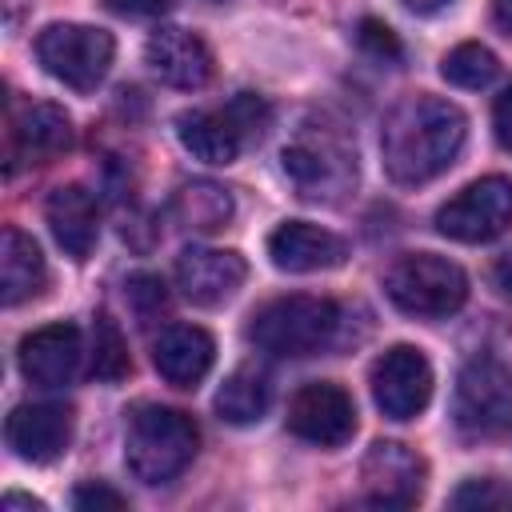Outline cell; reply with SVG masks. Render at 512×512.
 <instances>
[{
	"mask_svg": "<svg viewBox=\"0 0 512 512\" xmlns=\"http://www.w3.org/2000/svg\"><path fill=\"white\" fill-rule=\"evenodd\" d=\"M284 424L292 436H300L316 448H340L356 432V404L340 384L312 380V384L296 388V396L288 400Z\"/></svg>",
	"mask_w": 512,
	"mask_h": 512,
	"instance_id": "cell-10",
	"label": "cell"
},
{
	"mask_svg": "<svg viewBox=\"0 0 512 512\" xmlns=\"http://www.w3.org/2000/svg\"><path fill=\"white\" fill-rule=\"evenodd\" d=\"M492 280H496V288H500L504 296H512V252L496 260V268H492Z\"/></svg>",
	"mask_w": 512,
	"mask_h": 512,
	"instance_id": "cell-33",
	"label": "cell"
},
{
	"mask_svg": "<svg viewBox=\"0 0 512 512\" xmlns=\"http://www.w3.org/2000/svg\"><path fill=\"white\" fill-rule=\"evenodd\" d=\"M372 400L388 420H412L432 400V364L420 348L396 344L372 364Z\"/></svg>",
	"mask_w": 512,
	"mask_h": 512,
	"instance_id": "cell-9",
	"label": "cell"
},
{
	"mask_svg": "<svg viewBox=\"0 0 512 512\" xmlns=\"http://www.w3.org/2000/svg\"><path fill=\"white\" fill-rule=\"evenodd\" d=\"M144 60L148 68L168 84V88H180V92H196L212 80V52L208 44L188 32V28H176V24H164L148 36L144 44Z\"/></svg>",
	"mask_w": 512,
	"mask_h": 512,
	"instance_id": "cell-15",
	"label": "cell"
},
{
	"mask_svg": "<svg viewBox=\"0 0 512 512\" xmlns=\"http://www.w3.org/2000/svg\"><path fill=\"white\" fill-rule=\"evenodd\" d=\"M132 360H128V344H124V332L116 328V320L108 312L96 316L92 324V356H88V372L92 380L100 384H120L128 376Z\"/></svg>",
	"mask_w": 512,
	"mask_h": 512,
	"instance_id": "cell-24",
	"label": "cell"
},
{
	"mask_svg": "<svg viewBox=\"0 0 512 512\" xmlns=\"http://www.w3.org/2000/svg\"><path fill=\"white\" fill-rule=\"evenodd\" d=\"M492 132H496V144L512 152V84L492 104Z\"/></svg>",
	"mask_w": 512,
	"mask_h": 512,
	"instance_id": "cell-32",
	"label": "cell"
},
{
	"mask_svg": "<svg viewBox=\"0 0 512 512\" xmlns=\"http://www.w3.org/2000/svg\"><path fill=\"white\" fill-rule=\"evenodd\" d=\"M176 136H180L184 152H192L204 164H232L244 148V140H240V132H236V124L228 120L224 108L220 112H204V108L180 112L176 116Z\"/></svg>",
	"mask_w": 512,
	"mask_h": 512,
	"instance_id": "cell-21",
	"label": "cell"
},
{
	"mask_svg": "<svg viewBox=\"0 0 512 512\" xmlns=\"http://www.w3.org/2000/svg\"><path fill=\"white\" fill-rule=\"evenodd\" d=\"M244 280H248V264L232 248H196L192 244L176 256V288L196 308L228 304Z\"/></svg>",
	"mask_w": 512,
	"mask_h": 512,
	"instance_id": "cell-13",
	"label": "cell"
},
{
	"mask_svg": "<svg viewBox=\"0 0 512 512\" xmlns=\"http://www.w3.org/2000/svg\"><path fill=\"white\" fill-rule=\"evenodd\" d=\"M384 296L420 320H444L464 308L468 300V276L460 264L436 256V252H408L392 260L384 272Z\"/></svg>",
	"mask_w": 512,
	"mask_h": 512,
	"instance_id": "cell-5",
	"label": "cell"
},
{
	"mask_svg": "<svg viewBox=\"0 0 512 512\" xmlns=\"http://www.w3.org/2000/svg\"><path fill=\"white\" fill-rule=\"evenodd\" d=\"M452 508H512V488H504L500 480L484 476V480H464L452 496Z\"/></svg>",
	"mask_w": 512,
	"mask_h": 512,
	"instance_id": "cell-27",
	"label": "cell"
},
{
	"mask_svg": "<svg viewBox=\"0 0 512 512\" xmlns=\"http://www.w3.org/2000/svg\"><path fill=\"white\" fill-rule=\"evenodd\" d=\"M72 148V120L60 104H28L8 124L12 164H48Z\"/></svg>",
	"mask_w": 512,
	"mask_h": 512,
	"instance_id": "cell-17",
	"label": "cell"
},
{
	"mask_svg": "<svg viewBox=\"0 0 512 512\" xmlns=\"http://www.w3.org/2000/svg\"><path fill=\"white\" fill-rule=\"evenodd\" d=\"M216 4H220V0H216Z\"/></svg>",
	"mask_w": 512,
	"mask_h": 512,
	"instance_id": "cell-37",
	"label": "cell"
},
{
	"mask_svg": "<svg viewBox=\"0 0 512 512\" xmlns=\"http://www.w3.org/2000/svg\"><path fill=\"white\" fill-rule=\"evenodd\" d=\"M124 288H128V304H132V312H136L140 324L156 320V316L164 312V304H168L164 284H160V276H152V272H136V276H128Z\"/></svg>",
	"mask_w": 512,
	"mask_h": 512,
	"instance_id": "cell-28",
	"label": "cell"
},
{
	"mask_svg": "<svg viewBox=\"0 0 512 512\" xmlns=\"http://www.w3.org/2000/svg\"><path fill=\"white\" fill-rule=\"evenodd\" d=\"M112 56V36L92 24H48L36 36V60L72 92H96L112 68Z\"/></svg>",
	"mask_w": 512,
	"mask_h": 512,
	"instance_id": "cell-7",
	"label": "cell"
},
{
	"mask_svg": "<svg viewBox=\"0 0 512 512\" xmlns=\"http://www.w3.org/2000/svg\"><path fill=\"white\" fill-rule=\"evenodd\" d=\"M224 112H228V120L236 124V132H240L244 144H256V140L268 132V124H272V108H268V100L256 96V92L232 96V100L224 104Z\"/></svg>",
	"mask_w": 512,
	"mask_h": 512,
	"instance_id": "cell-26",
	"label": "cell"
},
{
	"mask_svg": "<svg viewBox=\"0 0 512 512\" xmlns=\"http://www.w3.org/2000/svg\"><path fill=\"white\" fill-rule=\"evenodd\" d=\"M340 332V308L328 296H280L268 300L264 308L252 312L244 336L248 344H256L268 356H284V360H300V356H316L324 348H332Z\"/></svg>",
	"mask_w": 512,
	"mask_h": 512,
	"instance_id": "cell-4",
	"label": "cell"
},
{
	"mask_svg": "<svg viewBox=\"0 0 512 512\" xmlns=\"http://www.w3.org/2000/svg\"><path fill=\"white\" fill-rule=\"evenodd\" d=\"M200 428L188 412L168 404H136L124 424V464L128 472L148 484H172L196 456Z\"/></svg>",
	"mask_w": 512,
	"mask_h": 512,
	"instance_id": "cell-2",
	"label": "cell"
},
{
	"mask_svg": "<svg viewBox=\"0 0 512 512\" xmlns=\"http://www.w3.org/2000/svg\"><path fill=\"white\" fill-rule=\"evenodd\" d=\"M72 408L56 400H36V404H16L12 416L4 420V440L8 448L28 460V464H52L68 452L72 444Z\"/></svg>",
	"mask_w": 512,
	"mask_h": 512,
	"instance_id": "cell-12",
	"label": "cell"
},
{
	"mask_svg": "<svg viewBox=\"0 0 512 512\" xmlns=\"http://www.w3.org/2000/svg\"><path fill=\"white\" fill-rule=\"evenodd\" d=\"M512 228V180L480 176L436 208V232L460 244H488Z\"/></svg>",
	"mask_w": 512,
	"mask_h": 512,
	"instance_id": "cell-8",
	"label": "cell"
},
{
	"mask_svg": "<svg viewBox=\"0 0 512 512\" xmlns=\"http://www.w3.org/2000/svg\"><path fill=\"white\" fill-rule=\"evenodd\" d=\"M80 356H84V344H80V328L76 324H44L36 332H28L20 340V372L24 380L40 384V388H64L76 380L80 372Z\"/></svg>",
	"mask_w": 512,
	"mask_h": 512,
	"instance_id": "cell-14",
	"label": "cell"
},
{
	"mask_svg": "<svg viewBox=\"0 0 512 512\" xmlns=\"http://www.w3.org/2000/svg\"><path fill=\"white\" fill-rule=\"evenodd\" d=\"M452 420L472 440H496L512 428V368L496 356H472L452 392Z\"/></svg>",
	"mask_w": 512,
	"mask_h": 512,
	"instance_id": "cell-6",
	"label": "cell"
},
{
	"mask_svg": "<svg viewBox=\"0 0 512 512\" xmlns=\"http://www.w3.org/2000/svg\"><path fill=\"white\" fill-rule=\"evenodd\" d=\"M44 284H48V264L40 256V244L28 232L8 224L0 236V300L8 308H16V304L40 296Z\"/></svg>",
	"mask_w": 512,
	"mask_h": 512,
	"instance_id": "cell-20",
	"label": "cell"
},
{
	"mask_svg": "<svg viewBox=\"0 0 512 512\" xmlns=\"http://www.w3.org/2000/svg\"><path fill=\"white\" fill-rule=\"evenodd\" d=\"M232 212H236V204H232L228 188L212 184V180H192L172 196V220L184 232H204V236L220 232L232 220Z\"/></svg>",
	"mask_w": 512,
	"mask_h": 512,
	"instance_id": "cell-23",
	"label": "cell"
},
{
	"mask_svg": "<svg viewBox=\"0 0 512 512\" xmlns=\"http://www.w3.org/2000/svg\"><path fill=\"white\" fill-rule=\"evenodd\" d=\"M216 360V344L196 324H168L152 344V364L172 388H196Z\"/></svg>",
	"mask_w": 512,
	"mask_h": 512,
	"instance_id": "cell-18",
	"label": "cell"
},
{
	"mask_svg": "<svg viewBox=\"0 0 512 512\" xmlns=\"http://www.w3.org/2000/svg\"><path fill=\"white\" fill-rule=\"evenodd\" d=\"M4 508H44L40 500H32V496H20V492H8L4 496Z\"/></svg>",
	"mask_w": 512,
	"mask_h": 512,
	"instance_id": "cell-36",
	"label": "cell"
},
{
	"mask_svg": "<svg viewBox=\"0 0 512 512\" xmlns=\"http://www.w3.org/2000/svg\"><path fill=\"white\" fill-rule=\"evenodd\" d=\"M104 8L116 16H128V20H152V16H164L172 8V0H104Z\"/></svg>",
	"mask_w": 512,
	"mask_h": 512,
	"instance_id": "cell-31",
	"label": "cell"
},
{
	"mask_svg": "<svg viewBox=\"0 0 512 512\" xmlns=\"http://www.w3.org/2000/svg\"><path fill=\"white\" fill-rule=\"evenodd\" d=\"M496 72H500L496 52L484 48V44H476V40L456 44V48L440 60V76H444L448 84H456V88H488V84L496 80Z\"/></svg>",
	"mask_w": 512,
	"mask_h": 512,
	"instance_id": "cell-25",
	"label": "cell"
},
{
	"mask_svg": "<svg viewBox=\"0 0 512 512\" xmlns=\"http://www.w3.org/2000/svg\"><path fill=\"white\" fill-rule=\"evenodd\" d=\"M492 20L504 36H512V0H492Z\"/></svg>",
	"mask_w": 512,
	"mask_h": 512,
	"instance_id": "cell-34",
	"label": "cell"
},
{
	"mask_svg": "<svg viewBox=\"0 0 512 512\" xmlns=\"http://www.w3.org/2000/svg\"><path fill=\"white\" fill-rule=\"evenodd\" d=\"M268 256L280 272H328L348 260V244L308 220H284L268 236Z\"/></svg>",
	"mask_w": 512,
	"mask_h": 512,
	"instance_id": "cell-16",
	"label": "cell"
},
{
	"mask_svg": "<svg viewBox=\"0 0 512 512\" xmlns=\"http://www.w3.org/2000/svg\"><path fill=\"white\" fill-rule=\"evenodd\" d=\"M268 404H272V380L256 364H240L216 392V416L236 428L256 424L268 412Z\"/></svg>",
	"mask_w": 512,
	"mask_h": 512,
	"instance_id": "cell-22",
	"label": "cell"
},
{
	"mask_svg": "<svg viewBox=\"0 0 512 512\" xmlns=\"http://www.w3.org/2000/svg\"><path fill=\"white\" fill-rule=\"evenodd\" d=\"M44 216H48V228L56 236V244L72 256V260H84L92 248H96V236H100V212H96V200L88 188L80 184H60L52 188L48 204H44Z\"/></svg>",
	"mask_w": 512,
	"mask_h": 512,
	"instance_id": "cell-19",
	"label": "cell"
},
{
	"mask_svg": "<svg viewBox=\"0 0 512 512\" xmlns=\"http://www.w3.org/2000/svg\"><path fill=\"white\" fill-rule=\"evenodd\" d=\"M452 0H404V8H412L416 16H432V12H440V8H448Z\"/></svg>",
	"mask_w": 512,
	"mask_h": 512,
	"instance_id": "cell-35",
	"label": "cell"
},
{
	"mask_svg": "<svg viewBox=\"0 0 512 512\" xmlns=\"http://www.w3.org/2000/svg\"><path fill=\"white\" fill-rule=\"evenodd\" d=\"M356 44L372 56V60H384V64H396L400 56H404V48H400V40H396V32L384 24V20H360V28H356Z\"/></svg>",
	"mask_w": 512,
	"mask_h": 512,
	"instance_id": "cell-29",
	"label": "cell"
},
{
	"mask_svg": "<svg viewBox=\"0 0 512 512\" xmlns=\"http://www.w3.org/2000/svg\"><path fill=\"white\" fill-rule=\"evenodd\" d=\"M280 164L296 196L312 204H340L356 188V148L344 128L328 120H304L284 144Z\"/></svg>",
	"mask_w": 512,
	"mask_h": 512,
	"instance_id": "cell-3",
	"label": "cell"
},
{
	"mask_svg": "<svg viewBox=\"0 0 512 512\" xmlns=\"http://www.w3.org/2000/svg\"><path fill=\"white\" fill-rule=\"evenodd\" d=\"M468 140V120L452 100L416 92L404 96L380 128V164L388 180L412 188L444 176Z\"/></svg>",
	"mask_w": 512,
	"mask_h": 512,
	"instance_id": "cell-1",
	"label": "cell"
},
{
	"mask_svg": "<svg viewBox=\"0 0 512 512\" xmlns=\"http://www.w3.org/2000/svg\"><path fill=\"white\" fill-rule=\"evenodd\" d=\"M72 504L76 508H84V512H100V508H124L128 500L116 492V488H108V484H96V480H88V484H80L76 492H72Z\"/></svg>",
	"mask_w": 512,
	"mask_h": 512,
	"instance_id": "cell-30",
	"label": "cell"
},
{
	"mask_svg": "<svg viewBox=\"0 0 512 512\" xmlns=\"http://www.w3.org/2000/svg\"><path fill=\"white\" fill-rule=\"evenodd\" d=\"M424 460L400 440H376L360 464L364 504L376 508H412L424 496Z\"/></svg>",
	"mask_w": 512,
	"mask_h": 512,
	"instance_id": "cell-11",
	"label": "cell"
}]
</instances>
